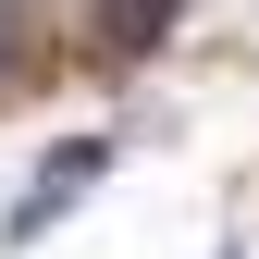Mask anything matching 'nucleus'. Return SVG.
<instances>
[{
    "label": "nucleus",
    "mask_w": 259,
    "mask_h": 259,
    "mask_svg": "<svg viewBox=\"0 0 259 259\" xmlns=\"http://www.w3.org/2000/svg\"><path fill=\"white\" fill-rule=\"evenodd\" d=\"M173 37V0H99V50L111 62H136V50H160Z\"/></svg>",
    "instance_id": "1"
}]
</instances>
